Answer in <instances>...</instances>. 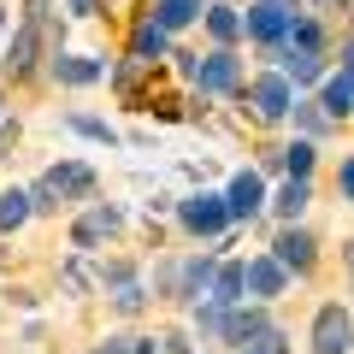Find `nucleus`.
Returning <instances> with one entry per match:
<instances>
[{"instance_id": "nucleus-1", "label": "nucleus", "mask_w": 354, "mask_h": 354, "mask_svg": "<svg viewBox=\"0 0 354 354\" xmlns=\"http://www.w3.org/2000/svg\"><path fill=\"white\" fill-rule=\"evenodd\" d=\"M95 189V171H88V165H53L48 177H41L36 189H30V201H36V213H53V207L59 201H71V195H88Z\"/></svg>"}, {"instance_id": "nucleus-2", "label": "nucleus", "mask_w": 354, "mask_h": 354, "mask_svg": "<svg viewBox=\"0 0 354 354\" xmlns=\"http://www.w3.org/2000/svg\"><path fill=\"white\" fill-rule=\"evenodd\" d=\"M183 71L201 83V95H230V88H242V65H236L230 48L207 53V59H183Z\"/></svg>"}, {"instance_id": "nucleus-3", "label": "nucleus", "mask_w": 354, "mask_h": 354, "mask_svg": "<svg viewBox=\"0 0 354 354\" xmlns=\"http://www.w3.org/2000/svg\"><path fill=\"white\" fill-rule=\"evenodd\" d=\"M177 218H183V225L195 230V236H218V230L230 225V201L225 195H189V201H177Z\"/></svg>"}, {"instance_id": "nucleus-4", "label": "nucleus", "mask_w": 354, "mask_h": 354, "mask_svg": "<svg viewBox=\"0 0 354 354\" xmlns=\"http://www.w3.org/2000/svg\"><path fill=\"white\" fill-rule=\"evenodd\" d=\"M248 106H254V118L278 124V118L295 106V88H290V77H254V83H248Z\"/></svg>"}, {"instance_id": "nucleus-5", "label": "nucleus", "mask_w": 354, "mask_h": 354, "mask_svg": "<svg viewBox=\"0 0 354 354\" xmlns=\"http://www.w3.org/2000/svg\"><path fill=\"white\" fill-rule=\"evenodd\" d=\"M313 348H319V354H348V348H354V319L342 313L337 301L319 307V319H313Z\"/></svg>"}, {"instance_id": "nucleus-6", "label": "nucleus", "mask_w": 354, "mask_h": 354, "mask_svg": "<svg viewBox=\"0 0 354 354\" xmlns=\"http://www.w3.org/2000/svg\"><path fill=\"white\" fill-rule=\"evenodd\" d=\"M266 330H272V319H266L260 307H225V325H218V337L248 348V342H254V337H266Z\"/></svg>"}, {"instance_id": "nucleus-7", "label": "nucleus", "mask_w": 354, "mask_h": 354, "mask_svg": "<svg viewBox=\"0 0 354 354\" xmlns=\"http://www.w3.org/2000/svg\"><path fill=\"white\" fill-rule=\"evenodd\" d=\"M290 24H295V12H283L278 0H260V6L248 12V36L254 41H283V36H290Z\"/></svg>"}, {"instance_id": "nucleus-8", "label": "nucleus", "mask_w": 354, "mask_h": 354, "mask_svg": "<svg viewBox=\"0 0 354 354\" xmlns=\"http://www.w3.org/2000/svg\"><path fill=\"white\" fill-rule=\"evenodd\" d=\"M225 201H230V218H254V213L266 207L260 171H236V177H230V195H225Z\"/></svg>"}, {"instance_id": "nucleus-9", "label": "nucleus", "mask_w": 354, "mask_h": 354, "mask_svg": "<svg viewBox=\"0 0 354 354\" xmlns=\"http://www.w3.org/2000/svg\"><path fill=\"white\" fill-rule=\"evenodd\" d=\"M113 230H118V213H113V207H88V213L71 225V242H77V248H101Z\"/></svg>"}, {"instance_id": "nucleus-10", "label": "nucleus", "mask_w": 354, "mask_h": 354, "mask_svg": "<svg viewBox=\"0 0 354 354\" xmlns=\"http://www.w3.org/2000/svg\"><path fill=\"white\" fill-rule=\"evenodd\" d=\"M283 283H290V266H283L278 254H260V260H248V290H254V295H278Z\"/></svg>"}, {"instance_id": "nucleus-11", "label": "nucleus", "mask_w": 354, "mask_h": 354, "mask_svg": "<svg viewBox=\"0 0 354 354\" xmlns=\"http://www.w3.org/2000/svg\"><path fill=\"white\" fill-rule=\"evenodd\" d=\"M53 77H59V83H71V88H83V83H101L106 65L88 59V53H59V59H53Z\"/></svg>"}, {"instance_id": "nucleus-12", "label": "nucleus", "mask_w": 354, "mask_h": 354, "mask_svg": "<svg viewBox=\"0 0 354 354\" xmlns=\"http://www.w3.org/2000/svg\"><path fill=\"white\" fill-rule=\"evenodd\" d=\"M272 254H278L283 266H290V272H307V266H313V236H307V230H283L278 242H272Z\"/></svg>"}, {"instance_id": "nucleus-13", "label": "nucleus", "mask_w": 354, "mask_h": 354, "mask_svg": "<svg viewBox=\"0 0 354 354\" xmlns=\"http://www.w3.org/2000/svg\"><path fill=\"white\" fill-rule=\"evenodd\" d=\"M36 48H41V24H36V18H24V24H18V36H12V53H6L12 77H24L30 65H36Z\"/></svg>"}, {"instance_id": "nucleus-14", "label": "nucleus", "mask_w": 354, "mask_h": 354, "mask_svg": "<svg viewBox=\"0 0 354 354\" xmlns=\"http://www.w3.org/2000/svg\"><path fill=\"white\" fill-rule=\"evenodd\" d=\"M283 77H290V83H319L325 65H319L313 48H283Z\"/></svg>"}, {"instance_id": "nucleus-15", "label": "nucleus", "mask_w": 354, "mask_h": 354, "mask_svg": "<svg viewBox=\"0 0 354 354\" xmlns=\"http://www.w3.org/2000/svg\"><path fill=\"white\" fill-rule=\"evenodd\" d=\"M242 295H248V266H218V278H213V301L236 307Z\"/></svg>"}, {"instance_id": "nucleus-16", "label": "nucleus", "mask_w": 354, "mask_h": 354, "mask_svg": "<svg viewBox=\"0 0 354 354\" xmlns=\"http://www.w3.org/2000/svg\"><path fill=\"white\" fill-rule=\"evenodd\" d=\"M130 48H136V59H160V53H165V24H160V18H142V24H136V36H130Z\"/></svg>"}, {"instance_id": "nucleus-17", "label": "nucleus", "mask_w": 354, "mask_h": 354, "mask_svg": "<svg viewBox=\"0 0 354 354\" xmlns=\"http://www.w3.org/2000/svg\"><path fill=\"white\" fill-rule=\"evenodd\" d=\"M207 30H213V41H218V48H230V41H236L242 30H248V18H242V12H230V6H213V12H207Z\"/></svg>"}, {"instance_id": "nucleus-18", "label": "nucleus", "mask_w": 354, "mask_h": 354, "mask_svg": "<svg viewBox=\"0 0 354 354\" xmlns=\"http://www.w3.org/2000/svg\"><path fill=\"white\" fill-rule=\"evenodd\" d=\"M36 213V201H30V189H6L0 195V230H18L24 218Z\"/></svg>"}, {"instance_id": "nucleus-19", "label": "nucleus", "mask_w": 354, "mask_h": 354, "mask_svg": "<svg viewBox=\"0 0 354 354\" xmlns=\"http://www.w3.org/2000/svg\"><path fill=\"white\" fill-rule=\"evenodd\" d=\"M307 201H313V189H307V177H290V183L278 189V201H272V207H278V218H290V225H295V213H301Z\"/></svg>"}, {"instance_id": "nucleus-20", "label": "nucleus", "mask_w": 354, "mask_h": 354, "mask_svg": "<svg viewBox=\"0 0 354 354\" xmlns=\"http://www.w3.org/2000/svg\"><path fill=\"white\" fill-rule=\"evenodd\" d=\"M319 101H325L330 118H348V106H354V83H348V77H325V95H319Z\"/></svg>"}, {"instance_id": "nucleus-21", "label": "nucleus", "mask_w": 354, "mask_h": 354, "mask_svg": "<svg viewBox=\"0 0 354 354\" xmlns=\"http://www.w3.org/2000/svg\"><path fill=\"white\" fill-rule=\"evenodd\" d=\"M195 12H201V0H160V6H153V18H160L165 30H177V24H189Z\"/></svg>"}, {"instance_id": "nucleus-22", "label": "nucleus", "mask_w": 354, "mask_h": 354, "mask_svg": "<svg viewBox=\"0 0 354 354\" xmlns=\"http://www.w3.org/2000/svg\"><path fill=\"white\" fill-rule=\"evenodd\" d=\"M290 113L301 118V130H307V136H319V130H330V124H337V118L325 113V101H295Z\"/></svg>"}, {"instance_id": "nucleus-23", "label": "nucleus", "mask_w": 354, "mask_h": 354, "mask_svg": "<svg viewBox=\"0 0 354 354\" xmlns=\"http://www.w3.org/2000/svg\"><path fill=\"white\" fill-rule=\"evenodd\" d=\"M283 48H313L319 53V24H313V18H295L290 36H283Z\"/></svg>"}, {"instance_id": "nucleus-24", "label": "nucleus", "mask_w": 354, "mask_h": 354, "mask_svg": "<svg viewBox=\"0 0 354 354\" xmlns=\"http://www.w3.org/2000/svg\"><path fill=\"white\" fill-rule=\"evenodd\" d=\"M283 165H290V177H307V171H313V142H295V148H283Z\"/></svg>"}, {"instance_id": "nucleus-25", "label": "nucleus", "mask_w": 354, "mask_h": 354, "mask_svg": "<svg viewBox=\"0 0 354 354\" xmlns=\"http://www.w3.org/2000/svg\"><path fill=\"white\" fill-rule=\"evenodd\" d=\"M113 301L124 307V313H136V307L148 301V290H142V283H130V278H124V283H118V295H113Z\"/></svg>"}, {"instance_id": "nucleus-26", "label": "nucleus", "mask_w": 354, "mask_h": 354, "mask_svg": "<svg viewBox=\"0 0 354 354\" xmlns=\"http://www.w3.org/2000/svg\"><path fill=\"white\" fill-rule=\"evenodd\" d=\"M242 354H290V342H283L278 330H266V337H254V342H248Z\"/></svg>"}, {"instance_id": "nucleus-27", "label": "nucleus", "mask_w": 354, "mask_h": 354, "mask_svg": "<svg viewBox=\"0 0 354 354\" xmlns=\"http://www.w3.org/2000/svg\"><path fill=\"white\" fill-rule=\"evenodd\" d=\"M71 130H83V136H95V142H113V130H106L101 118H71Z\"/></svg>"}, {"instance_id": "nucleus-28", "label": "nucleus", "mask_w": 354, "mask_h": 354, "mask_svg": "<svg viewBox=\"0 0 354 354\" xmlns=\"http://www.w3.org/2000/svg\"><path fill=\"white\" fill-rule=\"evenodd\" d=\"M65 290H88V266H77V260L65 266Z\"/></svg>"}, {"instance_id": "nucleus-29", "label": "nucleus", "mask_w": 354, "mask_h": 354, "mask_svg": "<svg viewBox=\"0 0 354 354\" xmlns=\"http://www.w3.org/2000/svg\"><path fill=\"white\" fill-rule=\"evenodd\" d=\"M337 189H342V195H348V201H354V153H348V160H342V171H337Z\"/></svg>"}, {"instance_id": "nucleus-30", "label": "nucleus", "mask_w": 354, "mask_h": 354, "mask_svg": "<svg viewBox=\"0 0 354 354\" xmlns=\"http://www.w3.org/2000/svg\"><path fill=\"white\" fill-rule=\"evenodd\" d=\"M24 6H30L24 18H36V24H41V18H48V0H24Z\"/></svg>"}, {"instance_id": "nucleus-31", "label": "nucleus", "mask_w": 354, "mask_h": 354, "mask_svg": "<svg viewBox=\"0 0 354 354\" xmlns=\"http://www.w3.org/2000/svg\"><path fill=\"white\" fill-rule=\"evenodd\" d=\"M88 354H130V342H101V348H88Z\"/></svg>"}, {"instance_id": "nucleus-32", "label": "nucleus", "mask_w": 354, "mask_h": 354, "mask_svg": "<svg viewBox=\"0 0 354 354\" xmlns=\"http://www.w3.org/2000/svg\"><path fill=\"white\" fill-rule=\"evenodd\" d=\"M71 12L77 18H95V0H71Z\"/></svg>"}, {"instance_id": "nucleus-33", "label": "nucleus", "mask_w": 354, "mask_h": 354, "mask_svg": "<svg viewBox=\"0 0 354 354\" xmlns=\"http://www.w3.org/2000/svg\"><path fill=\"white\" fill-rule=\"evenodd\" d=\"M348 83H354V48H348Z\"/></svg>"}, {"instance_id": "nucleus-34", "label": "nucleus", "mask_w": 354, "mask_h": 354, "mask_svg": "<svg viewBox=\"0 0 354 354\" xmlns=\"http://www.w3.org/2000/svg\"><path fill=\"white\" fill-rule=\"evenodd\" d=\"M0 24H6V6H0Z\"/></svg>"}, {"instance_id": "nucleus-35", "label": "nucleus", "mask_w": 354, "mask_h": 354, "mask_svg": "<svg viewBox=\"0 0 354 354\" xmlns=\"http://www.w3.org/2000/svg\"><path fill=\"white\" fill-rule=\"evenodd\" d=\"M278 6H283V0H278Z\"/></svg>"}]
</instances>
